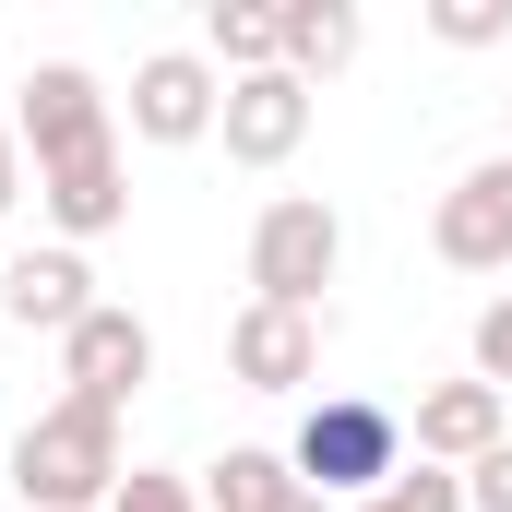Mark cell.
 <instances>
[{
	"mask_svg": "<svg viewBox=\"0 0 512 512\" xmlns=\"http://www.w3.org/2000/svg\"><path fill=\"white\" fill-rule=\"evenodd\" d=\"M512 429H501V393L489 382H441V393H417V465H477V453H501Z\"/></svg>",
	"mask_w": 512,
	"mask_h": 512,
	"instance_id": "cell-11",
	"label": "cell"
},
{
	"mask_svg": "<svg viewBox=\"0 0 512 512\" xmlns=\"http://www.w3.org/2000/svg\"><path fill=\"white\" fill-rule=\"evenodd\" d=\"M203 60L239 84V72H286V12L274 0H203Z\"/></svg>",
	"mask_w": 512,
	"mask_h": 512,
	"instance_id": "cell-12",
	"label": "cell"
},
{
	"mask_svg": "<svg viewBox=\"0 0 512 512\" xmlns=\"http://www.w3.org/2000/svg\"><path fill=\"white\" fill-rule=\"evenodd\" d=\"M358 512H465V477L453 465H405L382 501H358Z\"/></svg>",
	"mask_w": 512,
	"mask_h": 512,
	"instance_id": "cell-16",
	"label": "cell"
},
{
	"mask_svg": "<svg viewBox=\"0 0 512 512\" xmlns=\"http://www.w3.org/2000/svg\"><path fill=\"white\" fill-rule=\"evenodd\" d=\"M429 251L453 262V274H512V155H477V167L441 191Z\"/></svg>",
	"mask_w": 512,
	"mask_h": 512,
	"instance_id": "cell-6",
	"label": "cell"
},
{
	"mask_svg": "<svg viewBox=\"0 0 512 512\" xmlns=\"http://www.w3.org/2000/svg\"><path fill=\"white\" fill-rule=\"evenodd\" d=\"M274 12H286V72H298V84L346 72V60H358V36H370V24H358V0H274Z\"/></svg>",
	"mask_w": 512,
	"mask_h": 512,
	"instance_id": "cell-13",
	"label": "cell"
},
{
	"mask_svg": "<svg viewBox=\"0 0 512 512\" xmlns=\"http://www.w3.org/2000/svg\"><path fill=\"white\" fill-rule=\"evenodd\" d=\"M0 310H12L24 334H72V322L96 310L84 251H12V262H0Z\"/></svg>",
	"mask_w": 512,
	"mask_h": 512,
	"instance_id": "cell-10",
	"label": "cell"
},
{
	"mask_svg": "<svg viewBox=\"0 0 512 512\" xmlns=\"http://www.w3.org/2000/svg\"><path fill=\"white\" fill-rule=\"evenodd\" d=\"M12 191H24V131H12V108H0V215H12Z\"/></svg>",
	"mask_w": 512,
	"mask_h": 512,
	"instance_id": "cell-20",
	"label": "cell"
},
{
	"mask_svg": "<svg viewBox=\"0 0 512 512\" xmlns=\"http://www.w3.org/2000/svg\"><path fill=\"white\" fill-rule=\"evenodd\" d=\"M286 489H298V465L262 453V441H227V453L203 465V512H274Z\"/></svg>",
	"mask_w": 512,
	"mask_h": 512,
	"instance_id": "cell-14",
	"label": "cell"
},
{
	"mask_svg": "<svg viewBox=\"0 0 512 512\" xmlns=\"http://www.w3.org/2000/svg\"><path fill=\"white\" fill-rule=\"evenodd\" d=\"M108 512H203V489H191V477H155V465H131Z\"/></svg>",
	"mask_w": 512,
	"mask_h": 512,
	"instance_id": "cell-17",
	"label": "cell"
},
{
	"mask_svg": "<svg viewBox=\"0 0 512 512\" xmlns=\"http://www.w3.org/2000/svg\"><path fill=\"white\" fill-rule=\"evenodd\" d=\"M215 131H227V155H239V167H286V155L310 143V84H298V72H239Z\"/></svg>",
	"mask_w": 512,
	"mask_h": 512,
	"instance_id": "cell-9",
	"label": "cell"
},
{
	"mask_svg": "<svg viewBox=\"0 0 512 512\" xmlns=\"http://www.w3.org/2000/svg\"><path fill=\"white\" fill-rule=\"evenodd\" d=\"M60 382H72V405H108V417H120L131 393L155 382V334L131 322L120 298H96V310L60 334Z\"/></svg>",
	"mask_w": 512,
	"mask_h": 512,
	"instance_id": "cell-5",
	"label": "cell"
},
{
	"mask_svg": "<svg viewBox=\"0 0 512 512\" xmlns=\"http://www.w3.org/2000/svg\"><path fill=\"white\" fill-rule=\"evenodd\" d=\"M465 512H512V441H501V453H477V465H465Z\"/></svg>",
	"mask_w": 512,
	"mask_h": 512,
	"instance_id": "cell-19",
	"label": "cell"
},
{
	"mask_svg": "<svg viewBox=\"0 0 512 512\" xmlns=\"http://www.w3.org/2000/svg\"><path fill=\"white\" fill-rule=\"evenodd\" d=\"M274 512H322V489H286V501H274Z\"/></svg>",
	"mask_w": 512,
	"mask_h": 512,
	"instance_id": "cell-21",
	"label": "cell"
},
{
	"mask_svg": "<svg viewBox=\"0 0 512 512\" xmlns=\"http://www.w3.org/2000/svg\"><path fill=\"white\" fill-rule=\"evenodd\" d=\"M12 131H24V155H36V203H48L60 251L108 239V227L131 215V191H120V131H108V96H96L84 60H36Z\"/></svg>",
	"mask_w": 512,
	"mask_h": 512,
	"instance_id": "cell-1",
	"label": "cell"
},
{
	"mask_svg": "<svg viewBox=\"0 0 512 512\" xmlns=\"http://www.w3.org/2000/svg\"><path fill=\"white\" fill-rule=\"evenodd\" d=\"M120 417L108 405H36L24 417V441H12V465H0V489H24V512H108L120 501Z\"/></svg>",
	"mask_w": 512,
	"mask_h": 512,
	"instance_id": "cell-2",
	"label": "cell"
},
{
	"mask_svg": "<svg viewBox=\"0 0 512 512\" xmlns=\"http://www.w3.org/2000/svg\"><path fill=\"white\" fill-rule=\"evenodd\" d=\"M286 465H298V489H322V501H382L393 477H405V417L370 405V393H334V405L298 417Z\"/></svg>",
	"mask_w": 512,
	"mask_h": 512,
	"instance_id": "cell-3",
	"label": "cell"
},
{
	"mask_svg": "<svg viewBox=\"0 0 512 512\" xmlns=\"http://www.w3.org/2000/svg\"><path fill=\"white\" fill-rule=\"evenodd\" d=\"M334 262H346V227H334L322 191H274V203H262V227H251V298H274V310H322Z\"/></svg>",
	"mask_w": 512,
	"mask_h": 512,
	"instance_id": "cell-4",
	"label": "cell"
},
{
	"mask_svg": "<svg viewBox=\"0 0 512 512\" xmlns=\"http://www.w3.org/2000/svg\"><path fill=\"white\" fill-rule=\"evenodd\" d=\"M227 370L251 393H298L310 370H322V310H274V298H251L239 322H227Z\"/></svg>",
	"mask_w": 512,
	"mask_h": 512,
	"instance_id": "cell-8",
	"label": "cell"
},
{
	"mask_svg": "<svg viewBox=\"0 0 512 512\" xmlns=\"http://www.w3.org/2000/svg\"><path fill=\"white\" fill-rule=\"evenodd\" d=\"M215 120H227V72H215L203 48H155V60L131 72V131H143V143H203Z\"/></svg>",
	"mask_w": 512,
	"mask_h": 512,
	"instance_id": "cell-7",
	"label": "cell"
},
{
	"mask_svg": "<svg viewBox=\"0 0 512 512\" xmlns=\"http://www.w3.org/2000/svg\"><path fill=\"white\" fill-rule=\"evenodd\" d=\"M477 382H489V393L512 382V286L489 298V310H477Z\"/></svg>",
	"mask_w": 512,
	"mask_h": 512,
	"instance_id": "cell-18",
	"label": "cell"
},
{
	"mask_svg": "<svg viewBox=\"0 0 512 512\" xmlns=\"http://www.w3.org/2000/svg\"><path fill=\"white\" fill-rule=\"evenodd\" d=\"M429 36H441V48H501L512 0H429Z\"/></svg>",
	"mask_w": 512,
	"mask_h": 512,
	"instance_id": "cell-15",
	"label": "cell"
}]
</instances>
